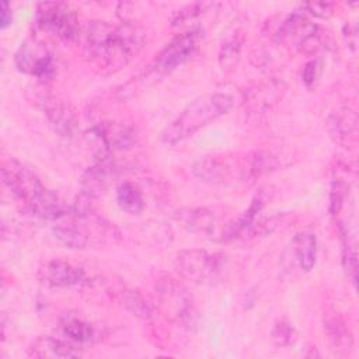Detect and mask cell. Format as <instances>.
I'll use <instances>...</instances> for the list:
<instances>
[{
    "label": "cell",
    "mask_w": 359,
    "mask_h": 359,
    "mask_svg": "<svg viewBox=\"0 0 359 359\" xmlns=\"http://www.w3.org/2000/svg\"><path fill=\"white\" fill-rule=\"evenodd\" d=\"M293 254L302 271L309 272L317 259V237L311 231H300L293 240Z\"/></svg>",
    "instance_id": "obj_20"
},
{
    "label": "cell",
    "mask_w": 359,
    "mask_h": 359,
    "mask_svg": "<svg viewBox=\"0 0 359 359\" xmlns=\"http://www.w3.org/2000/svg\"><path fill=\"white\" fill-rule=\"evenodd\" d=\"M285 90L286 86L282 80H271L251 90L245 101L254 111H265L282 98Z\"/></svg>",
    "instance_id": "obj_19"
},
{
    "label": "cell",
    "mask_w": 359,
    "mask_h": 359,
    "mask_svg": "<svg viewBox=\"0 0 359 359\" xmlns=\"http://www.w3.org/2000/svg\"><path fill=\"white\" fill-rule=\"evenodd\" d=\"M62 332L66 337V339L74 342V344H88L95 339L97 330L95 327L81 318L70 317L63 321L62 324Z\"/></svg>",
    "instance_id": "obj_25"
},
{
    "label": "cell",
    "mask_w": 359,
    "mask_h": 359,
    "mask_svg": "<svg viewBox=\"0 0 359 359\" xmlns=\"http://www.w3.org/2000/svg\"><path fill=\"white\" fill-rule=\"evenodd\" d=\"M287 220L286 213H272V215H258L251 224L245 229L241 238H255V237H265L276 230L282 229Z\"/></svg>",
    "instance_id": "obj_22"
},
{
    "label": "cell",
    "mask_w": 359,
    "mask_h": 359,
    "mask_svg": "<svg viewBox=\"0 0 359 359\" xmlns=\"http://www.w3.org/2000/svg\"><path fill=\"white\" fill-rule=\"evenodd\" d=\"M38 101L53 130L60 136L72 137L77 129V116L74 109L69 104L48 94L39 95Z\"/></svg>",
    "instance_id": "obj_14"
},
{
    "label": "cell",
    "mask_w": 359,
    "mask_h": 359,
    "mask_svg": "<svg viewBox=\"0 0 359 359\" xmlns=\"http://www.w3.org/2000/svg\"><path fill=\"white\" fill-rule=\"evenodd\" d=\"M275 41L300 53H314L321 46L323 32L303 14L293 13L282 21L275 34Z\"/></svg>",
    "instance_id": "obj_6"
},
{
    "label": "cell",
    "mask_w": 359,
    "mask_h": 359,
    "mask_svg": "<svg viewBox=\"0 0 359 359\" xmlns=\"http://www.w3.org/2000/svg\"><path fill=\"white\" fill-rule=\"evenodd\" d=\"M325 126L335 142H348V139L355 137L358 132V115L355 109L349 107H339L331 112Z\"/></svg>",
    "instance_id": "obj_17"
},
{
    "label": "cell",
    "mask_w": 359,
    "mask_h": 359,
    "mask_svg": "<svg viewBox=\"0 0 359 359\" xmlns=\"http://www.w3.org/2000/svg\"><path fill=\"white\" fill-rule=\"evenodd\" d=\"M11 20H13V15H11L10 6H8V3L3 1V3H1V18H0V21H1L0 25H1V28L8 27V25L11 24Z\"/></svg>",
    "instance_id": "obj_34"
},
{
    "label": "cell",
    "mask_w": 359,
    "mask_h": 359,
    "mask_svg": "<svg viewBox=\"0 0 359 359\" xmlns=\"http://www.w3.org/2000/svg\"><path fill=\"white\" fill-rule=\"evenodd\" d=\"M20 72L32 74L39 80H48L55 73V62L49 49L36 39H28L21 43L14 56Z\"/></svg>",
    "instance_id": "obj_10"
},
{
    "label": "cell",
    "mask_w": 359,
    "mask_h": 359,
    "mask_svg": "<svg viewBox=\"0 0 359 359\" xmlns=\"http://www.w3.org/2000/svg\"><path fill=\"white\" fill-rule=\"evenodd\" d=\"M29 355L38 358H79L81 355L77 344L55 337H41L29 348Z\"/></svg>",
    "instance_id": "obj_18"
},
{
    "label": "cell",
    "mask_w": 359,
    "mask_h": 359,
    "mask_svg": "<svg viewBox=\"0 0 359 359\" xmlns=\"http://www.w3.org/2000/svg\"><path fill=\"white\" fill-rule=\"evenodd\" d=\"M296 330L293 327V324L286 320V318H280L278 320L271 331V339L273 341V344L276 346H290L292 344H294L296 341Z\"/></svg>",
    "instance_id": "obj_28"
},
{
    "label": "cell",
    "mask_w": 359,
    "mask_h": 359,
    "mask_svg": "<svg viewBox=\"0 0 359 359\" xmlns=\"http://www.w3.org/2000/svg\"><path fill=\"white\" fill-rule=\"evenodd\" d=\"M146 32L135 22H91L84 35V53L105 74L125 67L144 46Z\"/></svg>",
    "instance_id": "obj_1"
},
{
    "label": "cell",
    "mask_w": 359,
    "mask_h": 359,
    "mask_svg": "<svg viewBox=\"0 0 359 359\" xmlns=\"http://www.w3.org/2000/svg\"><path fill=\"white\" fill-rule=\"evenodd\" d=\"M115 196L119 208L129 215H139L144 208L142 192L136 185H133L129 181L118 184L115 189Z\"/></svg>",
    "instance_id": "obj_23"
},
{
    "label": "cell",
    "mask_w": 359,
    "mask_h": 359,
    "mask_svg": "<svg viewBox=\"0 0 359 359\" xmlns=\"http://www.w3.org/2000/svg\"><path fill=\"white\" fill-rule=\"evenodd\" d=\"M192 172L196 178L210 184H229L233 181H244V157L227 156H205L194 163Z\"/></svg>",
    "instance_id": "obj_9"
},
{
    "label": "cell",
    "mask_w": 359,
    "mask_h": 359,
    "mask_svg": "<svg viewBox=\"0 0 359 359\" xmlns=\"http://www.w3.org/2000/svg\"><path fill=\"white\" fill-rule=\"evenodd\" d=\"M115 171L116 163L114 161L111 153L95 154L94 164L88 167L80 178L81 195L87 196L88 199H95L104 195Z\"/></svg>",
    "instance_id": "obj_11"
},
{
    "label": "cell",
    "mask_w": 359,
    "mask_h": 359,
    "mask_svg": "<svg viewBox=\"0 0 359 359\" xmlns=\"http://www.w3.org/2000/svg\"><path fill=\"white\" fill-rule=\"evenodd\" d=\"M1 178L7 189L35 216L45 220H60L70 213L69 206L49 191L39 177L22 163L14 158L3 161Z\"/></svg>",
    "instance_id": "obj_2"
},
{
    "label": "cell",
    "mask_w": 359,
    "mask_h": 359,
    "mask_svg": "<svg viewBox=\"0 0 359 359\" xmlns=\"http://www.w3.org/2000/svg\"><path fill=\"white\" fill-rule=\"evenodd\" d=\"M243 49V39L240 36H231L223 42L219 50V65L223 72H231L240 60Z\"/></svg>",
    "instance_id": "obj_27"
},
{
    "label": "cell",
    "mask_w": 359,
    "mask_h": 359,
    "mask_svg": "<svg viewBox=\"0 0 359 359\" xmlns=\"http://www.w3.org/2000/svg\"><path fill=\"white\" fill-rule=\"evenodd\" d=\"M212 6H215V4L213 3H194V4L185 6L172 14L171 24L172 25H184V24L195 20L205 11H208Z\"/></svg>",
    "instance_id": "obj_29"
},
{
    "label": "cell",
    "mask_w": 359,
    "mask_h": 359,
    "mask_svg": "<svg viewBox=\"0 0 359 359\" xmlns=\"http://www.w3.org/2000/svg\"><path fill=\"white\" fill-rule=\"evenodd\" d=\"M119 303L137 318L149 320L154 314L153 304L137 290L123 289L119 292Z\"/></svg>",
    "instance_id": "obj_24"
},
{
    "label": "cell",
    "mask_w": 359,
    "mask_h": 359,
    "mask_svg": "<svg viewBox=\"0 0 359 359\" xmlns=\"http://www.w3.org/2000/svg\"><path fill=\"white\" fill-rule=\"evenodd\" d=\"M72 215V213H70ZM73 219L65 220L60 219L59 223L53 227L55 237L69 248L83 250L90 243V234L86 224H83V219L72 215Z\"/></svg>",
    "instance_id": "obj_16"
},
{
    "label": "cell",
    "mask_w": 359,
    "mask_h": 359,
    "mask_svg": "<svg viewBox=\"0 0 359 359\" xmlns=\"http://www.w3.org/2000/svg\"><path fill=\"white\" fill-rule=\"evenodd\" d=\"M342 264L346 271V275L349 280L355 285L356 283V273H358V261H356V252L355 248L345 241L344 251H342Z\"/></svg>",
    "instance_id": "obj_30"
},
{
    "label": "cell",
    "mask_w": 359,
    "mask_h": 359,
    "mask_svg": "<svg viewBox=\"0 0 359 359\" xmlns=\"http://www.w3.org/2000/svg\"><path fill=\"white\" fill-rule=\"evenodd\" d=\"M345 185L341 181H334L330 192V212L331 215H338L345 203Z\"/></svg>",
    "instance_id": "obj_31"
},
{
    "label": "cell",
    "mask_w": 359,
    "mask_h": 359,
    "mask_svg": "<svg viewBox=\"0 0 359 359\" xmlns=\"http://www.w3.org/2000/svg\"><path fill=\"white\" fill-rule=\"evenodd\" d=\"M98 143V153H114L130 150L137 143V133L133 128L118 122H102L93 129Z\"/></svg>",
    "instance_id": "obj_12"
},
{
    "label": "cell",
    "mask_w": 359,
    "mask_h": 359,
    "mask_svg": "<svg viewBox=\"0 0 359 359\" xmlns=\"http://www.w3.org/2000/svg\"><path fill=\"white\" fill-rule=\"evenodd\" d=\"M202 38V28H192L177 35L156 55V57L147 66L149 69L144 73V80L149 81L151 79L157 81L158 79H163L178 66L189 60L198 52Z\"/></svg>",
    "instance_id": "obj_4"
},
{
    "label": "cell",
    "mask_w": 359,
    "mask_h": 359,
    "mask_svg": "<svg viewBox=\"0 0 359 359\" xmlns=\"http://www.w3.org/2000/svg\"><path fill=\"white\" fill-rule=\"evenodd\" d=\"M317 74H318V63L317 60H310L304 65L303 67V73H302V77H303V81L306 86H311L314 84L316 79H317Z\"/></svg>",
    "instance_id": "obj_33"
},
{
    "label": "cell",
    "mask_w": 359,
    "mask_h": 359,
    "mask_svg": "<svg viewBox=\"0 0 359 359\" xmlns=\"http://www.w3.org/2000/svg\"><path fill=\"white\" fill-rule=\"evenodd\" d=\"M325 324V331L328 335L330 342L335 349H342V351H349L352 346V334L349 328L346 327L345 321L339 316H328L324 321Z\"/></svg>",
    "instance_id": "obj_26"
},
{
    "label": "cell",
    "mask_w": 359,
    "mask_h": 359,
    "mask_svg": "<svg viewBox=\"0 0 359 359\" xmlns=\"http://www.w3.org/2000/svg\"><path fill=\"white\" fill-rule=\"evenodd\" d=\"M278 158L269 151H254L244 157V178L245 182H254L261 175L276 170Z\"/></svg>",
    "instance_id": "obj_21"
},
{
    "label": "cell",
    "mask_w": 359,
    "mask_h": 359,
    "mask_svg": "<svg viewBox=\"0 0 359 359\" xmlns=\"http://www.w3.org/2000/svg\"><path fill=\"white\" fill-rule=\"evenodd\" d=\"M236 104L234 95L216 91L192 101L161 133L167 144H177L196 133L216 118L227 114Z\"/></svg>",
    "instance_id": "obj_3"
},
{
    "label": "cell",
    "mask_w": 359,
    "mask_h": 359,
    "mask_svg": "<svg viewBox=\"0 0 359 359\" xmlns=\"http://www.w3.org/2000/svg\"><path fill=\"white\" fill-rule=\"evenodd\" d=\"M157 290L161 304L178 325L187 330L196 327L198 311L191 296L181 283L170 276H165L158 280Z\"/></svg>",
    "instance_id": "obj_7"
},
{
    "label": "cell",
    "mask_w": 359,
    "mask_h": 359,
    "mask_svg": "<svg viewBox=\"0 0 359 359\" xmlns=\"http://www.w3.org/2000/svg\"><path fill=\"white\" fill-rule=\"evenodd\" d=\"M38 278L53 287H80L87 282L84 271L65 259L46 261L38 271Z\"/></svg>",
    "instance_id": "obj_13"
},
{
    "label": "cell",
    "mask_w": 359,
    "mask_h": 359,
    "mask_svg": "<svg viewBox=\"0 0 359 359\" xmlns=\"http://www.w3.org/2000/svg\"><path fill=\"white\" fill-rule=\"evenodd\" d=\"M307 13L311 15H316L318 18H327L334 13V3L330 1H313V3H306L303 6Z\"/></svg>",
    "instance_id": "obj_32"
},
{
    "label": "cell",
    "mask_w": 359,
    "mask_h": 359,
    "mask_svg": "<svg viewBox=\"0 0 359 359\" xmlns=\"http://www.w3.org/2000/svg\"><path fill=\"white\" fill-rule=\"evenodd\" d=\"M226 257L206 250H184L177 254L175 269L187 280L196 285L216 283L224 269Z\"/></svg>",
    "instance_id": "obj_5"
},
{
    "label": "cell",
    "mask_w": 359,
    "mask_h": 359,
    "mask_svg": "<svg viewBox=\"0 0 359 359\" xmlns=\"http://www.w3.org/2000/svg\"><path fill=\"white\" fill-rule=\"evenodd\" d=\"M36 25L41 31L53 34L63 42L79 36V21L74 11L63 3H42L36 8Z\"/></svg>",
    "instance_id": "obj_8"
},
{
    "label": "cell",
    "mask_w": 359,
    "mask_h": 359,
    "mask_svg": "<svg viewBox=\"0 0 359 359\" xmlns=\"http://www.w3.org/2000/svg\"><path fill=\"white\" fill-rule=\"evenodd\" d=\"M182 226L199 236H212L216 233V229L220 223L217 213L208 208H194L184 209L177 215Z\"/></svg>",
    "instance_id": "obj_15"
}]
</instances>
